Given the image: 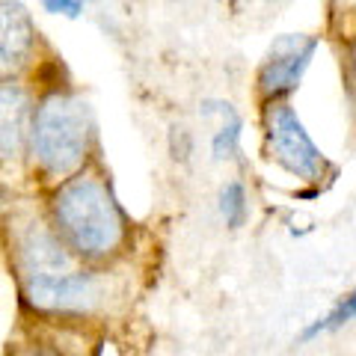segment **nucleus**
Segmentation results:
<instances>
[{
	"label": "nucleus",
	"instance_id": "0eeeda50",
	"mask_svg": "<svg viewBox=\"0 0 356 356\" xmlns=\"http://www.w3.org/2000/svg\"><path fill=\"white\" fill-rule=\"evenodd\" d=\"M33 92L18 77H0V161H15L30 149Z\"/></svg>",
	"mask_w": 356,
	"mask_h": 356
},
{
	"label": "nucleus",
	"instance_id": "9d476101",
	"mask_svg": "<svg viewBox=\"0 0 356 356\" xmlns=\"http://www.w3.org/2000/svg\"><path fill=\"white\" fill-rule=\"evenodd\" d=\"M356 318V291H350L348 297H341L336 306H332L324 318L312 321V324L300 332V341H312L318 339L321 332H332V330H341L344 324H350V321Z\"/></svg>",
	"mask_w": 356,
	"mask_h": 356
},
{
	"label": "nucleus",
	"instance_id": "f8f14e48",
	"mask_svg": "<svg viewBox=\"0 0 356 356\" xmlns=\"http://www.w3.org/2000/svg\"><path fill=\"white\" fill-rule=\"evenodd\" d=\"M341 65L348 74V83L356 89V15L348 27L341 24Z\"/></svg>",
	"mask_w": 356,
	"mask_h": 356
},
{
	"label": "nucleus",
	"instance_id": "6e6552de",
	"mask_svg": "<svg viewBox=\"0 0 356 356\" xmlns=\"http://www.w3.org/2000/svg\"><path fill=\"white\" fill-rule=\"evenodd\" d=\"M18 261L21 276L24 280H36V276H57L72 270V259L65 252L63 241L44 226H30L18 241Z\"/></svg>",
	"mask_w": 356,
	"mask_h": 356
},
{
	"label": "nucleus",
	"instance_id": "f257e3e1",
	"mask_svg": "<svg viewBox=\"0 0 356 356\" xmlns=\"http://www.w3.org/2000/svg\"><path fill=\"white\" fill-rule=\"evenodd\" d=\"M54 222L65 247L83 259H107L125 241V217L107 184L95 175H72L54 193Z\"/></svg>",
	"mask_w": 356,
	"mask_h": 356
},
{
	"label": "nucleus",
	"instance_id": "423d86ee",
	"mask_svg": "<svg viewBox=\"0 0 356 356\" xmlns=\"http://www.w3.org/2000/svg\"><path fill=\"white\" fill-rule=\"evenodd\" d=\"M39 48V27L30 6L21 0H0V77H21Z\"/></svg>",
	"mask_w": 356,
	"mask_h": 356
},
{
	"label": "nucleus",
	"instance_id": "f03ea898",
	"mask_svg": "<svg viewBox=\"0 0 356 356\" xmlns=\"http://www.w3.org/2000/svg\"><path fill=\"white\" fill-rule=\"evenodd\" d=\"M95 137L92 110L81 95L54 86L39 95L30 125L33 163L51 178H72L86 161Z\"/></svg>",
	"mask_w": 356,
	"mask_h": 356
},
{
	"label": "nucleus",
	"instance_id": "4468645a",
	"mask_svg": "<svg viewBox=\"0 0 356 356\" xmlns=\"http://www.w3.org/2000/svg\"><path fill=\"white\" fill-rule=\"evenodd\" d=\"M30 356H51V353H30Z\"/></svg>",
	"mask_w": 356,
	"mask_h": 356
},
{
	"label": "nucleus",
	"instance_id": "20e7f679",
	"mask_svg": "<svg viewBox=\"0 0 356 356\" xmlns=\"http://www.w3.org/2000/svg\"><path fill=\"white\" fill-rule=\"evenodd\" d=\"M318 48H321V39L312 36V33H280L267 44L264 57L259 63V72H255L259 102L261 104L282 102V98L297 92Z\"/></svg>",
	"mask_w": 356,
	"mask_h": 356
},
{
	"label": "nucleus",
	"instance_id": "9b49d317",
	"mask_svg": "<svg viewBox=\"0 0 356 356\" xmlns=\"http://www.w3.org/2000/svg\"><path fill=\"white\" fill-rule=\"evenodd\" d=\"M220 214L229 229H241L247 222V191L241 181H229L220 191Z\"/></svg>",
	"mask_w": 356,
	"mask_h": 356
},
{
	"label": "nucleus",
	"instance_id": "39448f33",
	"mask_svg": "<svg viewBox=\"0 0 356 356\" xmlns=\"http://www.w3.org/2000/svg\"><path fill=\"white\" fill-rule=\"evenodd\" d=\"M24 297L33 309L51 315H83L102 300V280L92 270H72L57 276H36L24 280Z\"/></svg>",
	"mask_w": 356,
	"mask_h": 356
},
{
	"label": "nucleus",
	"instance_id": "1a4fd4ad",
	"mask_svg": "<svg viewBox=\"0 0 356 356\" xmlns=\"http://www.w3.org/2000/svg\"><path fill=\"white\" fill-rule=\"evenodd\" d=\"M199 113L202 116L217 113L222 119L220 128L214 131V137H211V154H214V161H232L241 149V131H243L241 113L229 102H214V98H211V102H202Z\"/></svg>",
	"mask_w": 356,
	"mask_h": 356
},
{
	"label": "nucleus",
	"instance_id": "ddd939ff",
	"mask_svg": "<svg viewBox=\"0 0 356 356\" xmlns=\"http://www.w3.org/2000/svg\"><path fill=\"white\" fill-rule=\"evenodd\" d=\"M39 3L48 15H60V18H69V21H77L86 9V0H39Z\"/></svg>",
	"mask_w": 356,
	"mask_h": 356
},
{
	"label": "nucleus",
	"instance_id": "7ed1b4c3",
	"mask_svg": "<svg viewBox=\"0 0 356 356\" xmlns=\"http://www.w3.org/2000/svg\"><path fill=\"white\" fill-rule=\"evenodd\" d=\"M261 125L267 158H273L282 170L303 178V181H315L324 172V152L315 146L303 119L297 116V110L285 98L261 104Z\"/></svg>",
	"mask_w": 356,
	"mask_h": 356
},
{
	"label": "nucleus",
	"instance_id": "2eb2a0df",
	"mask_svg": "<svg viewBox=\"0 0 356 356\" xmlns=\"http://www.w3.org/2000/svg\"><path fill=\"white\" fill-rule=\"evenodd\" d=\"M0 205H3V193H0Z\"/></svg>",
	"mask_w": 356,
	"mask_h": 356
}]
</instances>
